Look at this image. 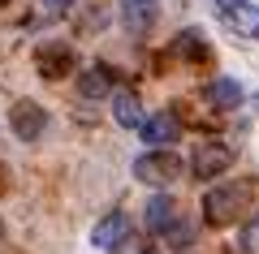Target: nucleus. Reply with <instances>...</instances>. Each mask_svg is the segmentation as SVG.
Wrapping results in <instances>:
<instances>
[{
	"label": "nucleus",
	"instance_id": "3",
	"mask_svg": "<svg viewBox=\"0 0 259 254\" xmlns=\"http://www.w3.org/2000/svg\"><path fill=\"white\" fill-rule=\"evenodd\" d=\"M229 168H233V146H225V142H203V146H194L190 173L199 177V181H216V177H225Z\"/></svg>",
	"mask_w": 259,
	"mask_h": 254
},
{
	"label": "nucleus",
	"instance_id": "18",
	"mask_svg": "<svg viewBox=\"0 0 259 254\" xmlns=\"http://www.w3.org/2000/svg\"><path fill=\"white\" fill-rule=\"evenodd\" d=\"M255 108H259V91H255Z\"/></svg>",
	"mask_w": 259,
	"mask_h": 254
},
{
	"label": "nucleus",
	"instance_id": "16",
	"mask_svg": "<svg viewBox=\"0 0 259 254\" xmlns=\"http://www.w3.org/2000/svg\"><path fill=\"white\" fill-rule=\"evenodd\" d=\"M48 9H69V5H74V0H44Z\"/></svg>",
	"mask_w": 259,
	"mask_h": 254
},
{
	"label": "nucleus",
	"instance_id": "15",
	"mask_svg": "<svg viewBox=\"0 0 259 254\" xmlns=\"http://www.w3.org/2000/svg\"><path fill=\"white\" fill-rule=\"evenodd\" d=\"M242 250H246V254H259V216H250L246 228H242Z\"/></svg>",
	"mask_w": 259,
	"mask_h": 254
},
{
	"label": "nucleus",
	"instance_id": "8",
	"mask_svg": "<svg viewBox=\"0 0 259 254\" xmlns=\"http://www.w3.org/2000/svg\"><path fill=\"white\" fill-rule=\"evenodd\" d=\"M173 224H177L173 194H151V198H147V228H151V233H168Z\"/></svg>",
	"mask_w": 259,
	"mask_h": 254
},
{
	"label": "nucleus",
	"instance_id": "13",
	"mask_svg": "<svg viewBox=\"0 0 259 254\" xmlns=\"http://www.w3.org/2000/svg\"><path fill=\"white\" fill-rule=\"evenodd\" d=\"M225 22H229L238 35H250V39H255V35H259V0H242L238 9L225 13Z\"/></svg>",
	"mask_w": 259,
	"mask_h": 254
},
{
	"label": "nucleus",
	"instance_id": "7",
	"mask_svg": "<svg viewBox=\"0 0 259 254\" xmlns=\"http://www.w3.org/2000/svg\"><path fill=\"white\" fill-rule=\"evenodd\" d=\"M160 18V0H125L121 5V22H125L130 35H147Z\"/></svg>",
	"mask_w": 259,
	"mask_h": 254
},
{
	"label": "nucleus",
	"instance_id": "14",
	"mask_svg": "<svg viewBox=\"0 0 259 254\" xmlns=\"http://www.w3.org/2000/svg\"><path fill=\"white\" fill-rule=\"evenodd\" d=\"M173 52L186 56V61H203V56H207V39H203V30H182V35L173 39Z\"/></svg>",
	"mask_w": 259,
	"mask_h": 254
},
{
	"label": "nucleus",
	"instance_id": "2",
	"mask_svg": "<svg viewBox=\"0 0 259 254\" xmlns=\"http://www.w3.org/2000/svg\"><path fill=\"white\" fill-rule=\"evenodd\" d=\"M182 155L177 151H168V146H160V151H147V155H139L134 160V177H139L143 185H168V181H177L182 177Z\"/></svg>",
	"mask_w": 259,
	"mask_h": 254
},
{
	"label": "nucleus",
	"instance_id": "5",
	"mask_svg": "<svg viewBox=\"0 0 259 254\" xmlns=\"http://www.w3.org/2000/svg\"><path fill=\"white\" fill-rule=\"evenodd\" d=\"M139 134H143V142L147 146H173L177 138H182V121L173 117V112H156V117H143V125H139Z\"/></svg>",
	"mask_w": 259,
	"mask_h": 254
},
{
	"label": "nucleus",
	"instance_id": "6",
	"mask_svg": "<svg viewBox=\"0 0 259 254\" xmlns=\"http://www.w3.org/2000/svg\"><path fill=\"white\" fill-rule=\"evenodd\" d=\"M35 65H39V78L56 82V78H65V73L74 69V52H69L65 43H39Z\"/></svg>",
	"mask_w": 259,
	"mask_h": 254
},
{
	"label": "nucleus",
	"instance_id": "10",
	"mask_svg": "<svg viewBox=\"0 0 259 254\" xmlns=\"http://www.w3.org/2000/svg\"><path fill=\"white\" fill-rule=\"evenodd\" d=\"M108 91H112V73L104 69V65H91V69L78 73V95H82V99H104Z\"/></svg>",
	"mask_w": 259,
	"mask_h": 254
},
{
	"label": "nucleus",
	"instance_id": "11",
	"mask_svg": "<svg viewBox=\"0 0 259 254\" xmlns=\"http://www.w3.org/2000/svg\"><path fill=\"white\" fill-rule=\"evenodd\" d=\"M121 237H125V216H121V211L104 216L100 224L91 228V245H95V250H112V245H117Z\"/></svg>",
	"mask_w": 259,
	"mask_h": 254
},
{
	"label": "nucleus",
	"instance_id": "9",
	"mask_svg": "<svg viewBox=\"0 0 259 254\" xmlns=\"http://www.w3.org/2000/svg\"><path fill=\"white\" fill-rule=\"evenodd\" d=\"M112 121H117L121 129H139L143 125V104L134 91H117L112 95Z\"/></svg>",
	"mask_w": 259,
	"mask_h": 254
},
{
	"label": "nucleus",
	"instance_id": "17",
	"mask_svg": "<svg viewBox=\"0 0 259 254\" xmlns=\"http://www.w3.org/2000/svg\"><path fill=\"white\" fill-rule=\"evenodd\" d=\"M216 5H221V13H229V9H238L242 0H216Z\"/></svg>",
	"mask_w": 259,
	"mask_h": 254
},
{
	"label": "nucleus",
	"instance_id": "4",
	"mask_svg": "<svg viewBox=\"0 0 259 254\" xmlns=\"http://www.w3.org/2000/svg\"><path fill=\"white\" fill-rule=\"evenodd\" d=\"M9 125H13V134H18L22 142H35V138H44V129H48V112L39 108L35 99H18L13 112H9Z\"/></svg>",
	"mask_w": 259,
	"mask_h": 254
},
{
	"label": "nucleus",
	"instance_id": "19",
	"mask_svg": "<svg viewBox=\"0 0 259 254\" xmlns=\"http://www.w3.org/2000/svg\"><path fill=\"white\" fill-rule=\"evenodd\" d=\"M5 5H9V0H0V9H5Z\"/></svg>",
	"mask_w": 259,
	"mask_h": 254
},
{
	"label": "nucleus",
	"instance_id": "12",
	"mask_svg": "<svg viewBox=\"0 0 259 254\" xmlns=\"http://www.w3.org/2000/svg\"><path fill=\"white\" fill-rule=\"evenodd\" d=\"M207 99H212L216 108L233 112V108L242 104V82H238V78H216V82H207Z\"/></svg>",
	"mask_w": 259,
	"mask_h": 254
},
{
	"label": "nucleus",
	"instance_id": "1",
	"mask_svg": "<svg viewBox=\"0 0 259 254\" xmlns=\"http://www.w3.org/2000/svg\"><path fill=\"white\" fill-rule=\"evenodd\" d=\"M255 202V181H225V185H212L203 194V220L212 228H225L233 220H242Z\"/></svg>",
	"mask_w": 259,
	"mask_h": 254
}]
</instances>
